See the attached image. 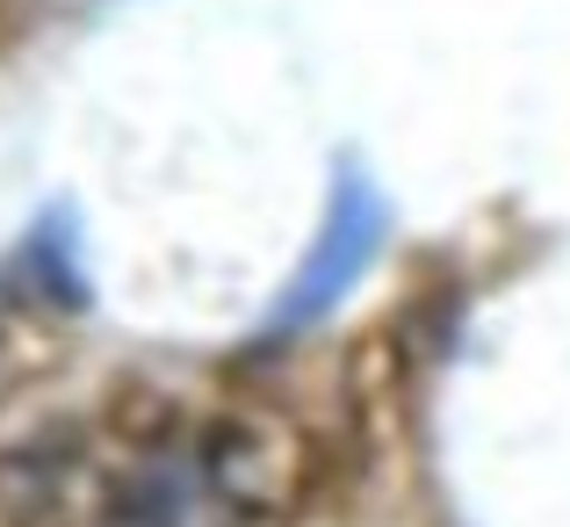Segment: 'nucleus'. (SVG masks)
<instances>
[{"label": "nucleus", "mask_w": 570, "mask_h": 527, "mask_svg": "<svg viewBox=\"0 0 570 527\" xmlns=\"http://www.w3.org/2000/svg\"><path fill=\"white\" fill-rule=\"evenodd\" d=\"M390 246V195L376 188V174L362 159H333V188H325L318 232L296 253L289 282L275 290V304L261 311V348H289V340H311L354 290L368 282V267L383 261Z\"/></svg>", "instance_id": "nucleus-1"}]
</instances>
